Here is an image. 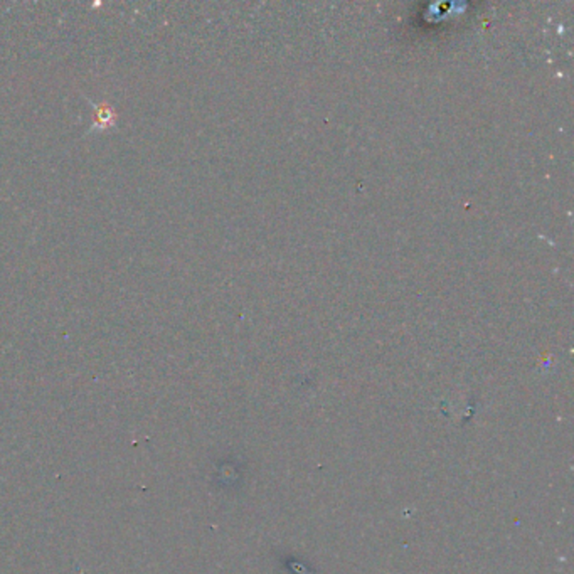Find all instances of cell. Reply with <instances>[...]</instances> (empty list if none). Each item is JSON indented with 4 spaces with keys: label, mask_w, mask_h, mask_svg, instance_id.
Segmentation results:
<instances>
[{
    "label": "cell",
    "mask_w": 574,
    "mask_h": 574,
    "mask_svg": "<svg viewBox=\"0 0 574 574\" xmlns=\"http://www.w3.org/2000/svg\"><path fill=\"white\" fill-rule=\"evenodd\" d=\"M94 124L98 126H108L115 120V112L112 106L108 105H100L96 108V117H94Z\"/></svg>",
    "instance_id": "1"
}]
</instances>
